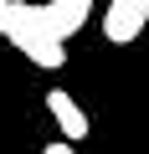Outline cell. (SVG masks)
I'll return each mask as SVG.
<instances>
[{
  "mask_svg": "<svg viewBox=\"0 0 149 154\" xmlns=\"http://www.w3.org/2000/svg\"><path fill=\"white\" fill-rule=\"evenodd\" d=\"M5 41L26 57V62H36V67H46V72H57L62 62H67V36L62 31H51L46 21H31V16H11V31H5Z\"/></svg>",
  "mask_w": 149,
  "mask_h": 154,
  "instance_id": "obj_1",
  "label": "cell"
},
{
  "mask_svg": "<svg viewBox=\"0 0 149 154\" xmlns=\"http://www.w3.org/2000/svg\"><path fill=\"white\" fill-rule=\"evenodd\" d=\"M144 11L139 5H129V0H108V11H103V36L113 41V46H129L139 31H144Z\"/></svg>",
  "mask_w": 149,
  "mask_h": 154,
  "instance_id": "obj_2",
  "label": "cell"
},
{
  "mask_svg": "<svg viewBox=\"0 0 149 154\" xmlns=\"http://www.w3.org/2000/svg\"><path fill=\"white\" fill-rule=\"evenodd\" d=\"M11 5H16V0H0V36L11 31Z\"/></svg>",
  "mask_w": 149,
  "mask_h": 154,
  "instance_id": "obj_4",
  "label": "cell"
},
{
  "mask_svg": "<svg viewBox=\"0 0 149 154\" xmlns=\"http://www.w3.org/2000/svg\"><path fill=\"white\" fill-rule=\"evenodd\" d=\"M46 108H51V118L62 123V134H67L72 144L88 139V113L77 108V98H72L67 88H51V93H46Z\"/></svg>",
  "mask_w": 149,
  "mask_h": 154,
  "instance_id": "obj_3",
  "label": "cell"
},
{
  "mask_svg": "<svg viewBox=\"0 0 149 154\" xmlns=\"http://www.w3.org/2000/svg\"><path fill=\"white\" fill-rule=\"evenodd\" d=\"M129 5H139V11H144V16H149V0H129Z\"/></svg>",
  "mask_w": 149,
  "mask_h": 154,
  "instance_id": "obj_5",
  "label": "cell"
}]
</instances>
